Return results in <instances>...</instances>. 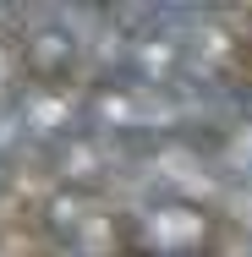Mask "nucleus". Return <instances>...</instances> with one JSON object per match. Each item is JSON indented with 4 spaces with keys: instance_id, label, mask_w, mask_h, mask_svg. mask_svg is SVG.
Returning a JSON list of instances; mask_svg holds the SVG:
<instances>
[{
    "instance_id": "1",
    "label": "nucleus",
    "mask_w": 252,
    "mask_h": 257,
    "mask_svg": "<svg viewBox=\"0 0 252 257\" xmlns=\"http://www.w3.org/2000/svg\"><path fill=\"white\" fill-rule=\"evenodd\" d=\"M137 235L164 257H187V252H198L208 241V224H203L198 208H148L137 219Z\"/></svg>"
},
{
    "instance_id": "2",
    "label": "nucleus",
    "mask_w": 252,
    "mask_h": 257,
    "mask_svg": "<svg viewBox=\"0 0 252 257\" xmlns=\"http://www.w3.org/2000/svg\"><path fill=\"white\" fill-rule=\"evenodd\" d=\"M77 55H82V39L66 33V28H44V33L28 39V66H33L39 77H60V71H71Z\"/></svg>"
}]
</instances>
